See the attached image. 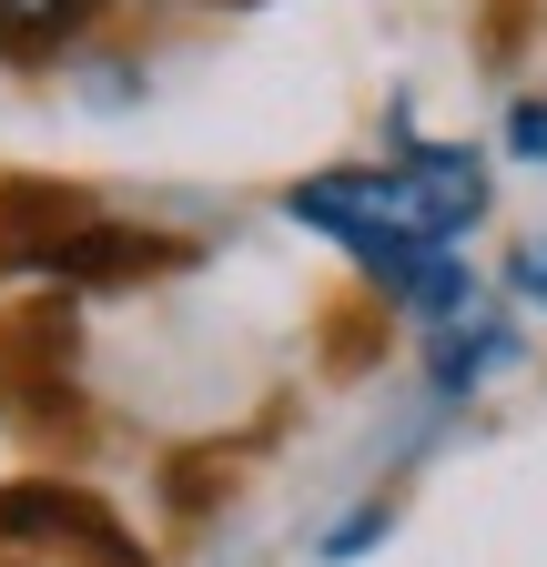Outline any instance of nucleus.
Instances as JSON below:
<instances>
[{
	"instance_id": "f257e3e1",
	"label": "nucleus",
	"mask_w": 547,
	"mask_h": 567,
	"mask_svg": "<svg viewBox=\"0 0 547 567\" xmlns=\"http://www.w3.org/2000/svg\"><path fill=\"white\" fill-rule=\"evenodd\" d=\"M487 203H497L487 153L405 132V142H385V163H324V173L285 183V224L324 234L334 254H355V274H365L385 254H426V244H456L466 254V234L487 224Z\"/></svg>"
},
{
	"instance_id": "f03ea898",
	"label": "nucleus",
	"mask_w": 547,
	"mask_h": 567,
	"mask_svg": "<svg viewBox=\"0 0 547 567\" xmlns=\"http://www.w3.org/2000/svg\"><path fill=\"white\" fill-rule=\"evenodd\" d=\"M507 375H527V324H517V305L497 295V284H487L466 315H446L436 334H416V385H426L436 415L476 405V395L507 385Z\"/></svg>"
},
{
	"instance_id": "7ed1b4c3",
	"label": "nucleus",
	"mask_w": 547,
	"mask_h": 567,
	"mask_svg": "<svg viewBox=\"0 0 547 567\" xmlns=\"http://www.w3.org/2000/svg\"><path fill=\"white\" fill-rule=\"evenodd\" d=\"M0 547H61L92 567H153L143 537H122V517L102 496L61 486V476H0Z\"/></svg>"
},
{
	"instance_id": "20e7f679",
	"label": "nucleus",
	"mask_w": 547,
	"mask_h": 567,
	"mask_svg": "<svg viewBox=\"0 0 547 567\" xmlns=\"http://www.w3.org/2000/svg\"><path fill=\"white\" fill-rule=\"evenodd\" d=\"M173 264H193V244H173V234H153V224H122V213H82L72 234H51L21 274H41V284H72V295H112V284H143V274H173Z\"/></svg>"
},
{
	"instance_id": "39448f33",
	"label": "nucleus",
	"mask_w": 547,
	"mask_h": 567,
	"mask_svg": "<svg viewBox=\"0 0 547 567\" xmlns=\"http://www.w3.org/2000/svg\"><path fill=\"white\" fill-rule=\"evenodd\" d=\"M365 295H375L395 324L436 334L446 315H466L476 295H487V274H476L456 244H426V254H385V264H365Z\"/></svg>"
},
{
	"instance_id": "423d86ee",
	"label": "nucleus",
	"mask_w": 547,
	"mask_h": 567,
	"mask_svg": "<svg viewBox=\"0 0 547 567\" xmlns=\"http://www.w3.org/2000/svg\"><path fill=\"white\" fill-rule=\"evenodd\" d=\"M102 0H0V61H72Z\"/></svg>"
},
{
	"instance_id": "0eeeda50",
	"label": "nucleus",
	"mask_w": 547,
	"mask_h": 567,
	"mask_svg": "<svg viewBox=\"0 0 547 567\" xmlns=\"http://www.w3.org/2000/svg\"><path fill=\"white\" fill-rule=\"evenodd\" d=\"M395 537V496L375 486V496H355V507H334L324 527H314V567H345V557H375Z\"/></svg>"
},
{
	"instance_id": "6e6552de",
	"label": "nucleus",
	"mask_w": 547,
	"mask_h": 567,
	"mask_svg": "<svg viewBox=\"0 0 547 567\" xmlns=\"http://www.w3.org/2000/svg\"><path fill=\"white\" fill-rule=\"evenodd\" d=\"M72 92H82V102H102V112H122V102H143V61L82 41V51H72Z\"/></svg>"
},
{
	"instance_id": "1a4fd4ad",
	"label": "nucleus",
	"mask_w": 547,
	"mask_h": 567,
	"mask_svg": "<svg viewBox=\"0 0 547 567\" xmlns=\"http://www.w3.org/2000/svg\"><path fill=\"white\" fill-rule=\"evenodd\" d=\"M497 295H507L517 315H537V324H547V224L507 244V274H497Z\"/></svg>"
},
{
	"instance_id": "9d476101",
	"label": "nucleus",
	"mask_w": 547,
	"mask_h": 567,
	"mask_svg": "<svg viewBox=\"0 0 547 567\" xmlns=\"http://www.w3.org/2000/svg\"><path fill=\"white\" fill-rule=\"evenodd\" d=\"M497 153H507V163H547V102H537V92H517V102H507Z\"/></svg>"
},
{
	"instance_id": "9b49d317",
	"label": "nucleus",
	"mask_w": 547,
	"mask_h": 567,
	"mask_svg": "<svg viewBox=\"0 0 547 567\" xmlns=\"http://www.w3.org/2000/svg\"><path fill=\"white\" fill-rule=\"evenodd\" d=\"M132 11H153V0H132Z\"/></svg>"
}]
</instances>
